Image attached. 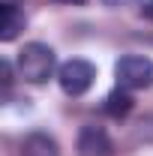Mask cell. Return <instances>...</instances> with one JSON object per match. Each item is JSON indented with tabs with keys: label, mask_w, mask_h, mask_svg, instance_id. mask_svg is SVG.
<instances>
[{
	"label": "cell",
	"mask_w": 153,
	"mask_h": 156,
	"mask_svg": "<svg viewBox=\"0 0 153 156\" xmlns=\"http://www.w3.org/2000/svg\"><path fill=\"white\" fill-rule=\"evenodd\" d=\"M15 66H18V75L27 84H45L48 78L54 75L57 57H54L51 45H45V42H27L18 51V57H15Z\"/></svg>",
	"instance_id": "6da1fadb"
},
{
	"label": "cell",
	"mask_w": 153,
	"mask_h": 156,
	"mask_svg": "<svg viewBox=\"0 0 153 156\" xmlns=\"http://www.w3.org/2000/svg\"><path fill=\"white\" fill-rule=\"evenodd\" d=\"M93 81H96V66L90 60L72 57L57 69V84L66 96H84L93 87Z\"/></svg>",
	"instance_id": "7a4b0ae2"
},
{
	"label": "cell",
	"mask_w": 153,
	"mask_h": 156,
	"mask_svg": "<svg viewBox=\"0 0 153 156\" xmlns=\"http://www.w3.org/2000/svg\"><path fill=\"white\" fill-rule=\"evenodd\" d=\"M114 75H117V87L147 90V87H153V60L138 57V54H126V57L117 60Z\"/></svg>",
	"instance_id": "3957f363"
},
{
	"label": "cell",
	"mask_w": 153,
	"mask_h": 156,
	"mask_svg": "<svg viewBox=\"0 0 153 156\" xmlns=\"http://www.w3.org/2000/svg\"><path fill=\"white\" fill-rule=\"evenodd\" d=\"M75 150H78V156H114V141L102 126L84 123L81 132H78Z\"/></svg>",
	"instance_id": "277c9868"
},
{
	"label": "cell",
	"mask_w": 153,
	"mask_h": 156,
	"mask_svg": "<svg viewBox=\"0 0 153 156\" xmlns=\"http://www.w3.org/2000/svg\"><path fill=\"white\" fill-rule=\"evenodd\" d=\"M24 27H27L24 9H18V3H3L0 6V39L3 42H12Z\"/></svg>",
	"instance_id": "5b68a950"
},
{
	"label": "cell",
	"mask_w": 153,
	"mask_h": 156,
	"mask_svg": "<svg viewBox=\"0 0 153 156\" xmlns=\"http://www.w3.org/2000/svg\"><path fill=\"white\" fill-rule=\"evenodd\" d=\"M21 156H60V144L48 132H30L21 141Z\"/></svg>",
	"instance_id": "8992f818"
},
{
	"label": "cell",
	"mask_w": 153,
	"mask_h": 156,
	"mask_svg": "<svg viewBox=\"0 0 153 156\" xmlns=\"http://www.w3.org/2000/svg\"><path fill=\"white\" fill-rule=\"evenodd\" d=\"M132 108H135V99H132V93H129L126 87L111 90V93L105 96V102H102V111H105L108 117H114V120H123Z\"/></svg>",
	"instance_id": "52a82bcc"
},
{
	"label": "cell",
	"mask_w": 153,
	"mask_h": 156,
	"mask_svg": "<svg viewBox=\"0 0 153 156\" xmlns=\"http://www.w3.org/2000/svg\"><path fill=\"white\" fill-rule=\"evenodd\" d=\"M105 6H135L141 18H153V0H105Z\"/></svg>",
	"instance_id": "ba28073f"
},
{
	"label": "cell",
	"mask_w": 153,
	"mask_h": 156,
	"mask_svg": "<svg viewBox=\"0 0 153 156\" xmlns=\"http://www.w3.org/2000/svg\"><path fill=\"white\" fill-rule=\"evenodd\" d=\"M0 72H3V90H9L12 81H15V78H12V63H9V60H0Z\"/></svg>",
	"instance_id": "9c48e42d"
},
{
	"label": "cell",
	"mask_w": 153,
	"mask_h": 156,
	"mask_svg": "<svg viewBox=\"0 0 153 156\" xmlns=\"http://www.w3.org/2000/svg\"><path fill=\"white\" fill-rule=\"evenodd\" d=\"M54 3H69V6H81L84 0H54Z\"/></svg>",
	"instance_id": "30bf717a"
},
{
	"label": "cell",
	"mask_w": 153,
	"mask_h": 156,
	"mask_svg": "<svg viewBox=\"0 0 153 156\" xmlns=\"http://www.w3.org/2000/svg\"><path fill=\"white\" fill-rule=\"evenodd\" d=\"M0 3H18V0H0Z\"/></svg>",
	"instance_id": "8fae6325"
}]
</instances>
